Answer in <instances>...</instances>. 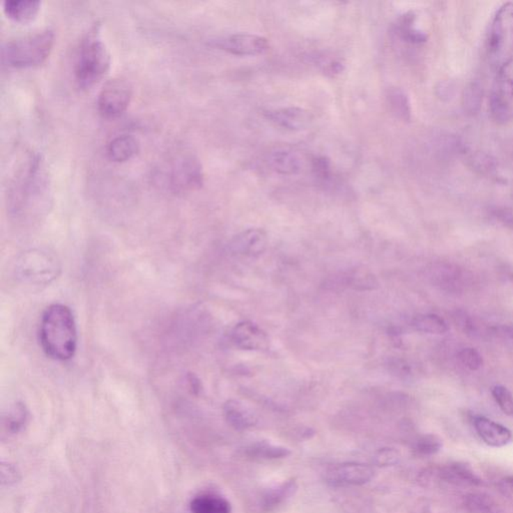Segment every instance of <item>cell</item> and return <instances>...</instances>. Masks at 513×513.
Returning a JSON list of instances; mask_svg holds the SVG:
<instances>
[{
	"mask_svg": "<svg viewBox=\"0 0 513 513\" xmlns=\"http://www.w3.org/2000/svg\"><path fill=\"white\" fill-rule=\"evenodd\" d=\"M503 332H505V334L510 337V338H512L513 340V325H510V326H505L503 328Z\"/></svg>",
	"mask_w": 513,
	"mask_h": 513,
	"instance_id": "74e56055",
	"label": "cell"
},
{
	"mask_svg": "<svg viewBox=\"0 0 513 513\" xmlns=\"http://www.w3.org/2000/svg\"><path fill=\"white\" fill-rule=\"evenodd\" d=\"M400 460V454L393 448H383L377 451L374 457L375 464L378 466H393Z\"/></svg>",
	"mask_w": 513,
	"mask_h": 513,
	"instance_id": "836d02e7",
	"label": "cell"
},
{
	"mask_svg": "<svg viewBox=\"0 0 513 513\" xmlns=\"http://www.w3.org/2000/svg\"><path fill=\"white\" fill-rule=\"evenodd\" d=\"M412 327L421 333L442 335L448 331V325L436 314H422L412 320Z\"/></svg>",
	"mask_w": 513,
	"mask_h": 513,
	"instance_id": "484cf974",
	"label": "cell"
},
{
	"mask_svg": "<svg viewBox=\"0 0 513 513\" xmlns=\"http://www.w3.org/2000/svg\"><path fill=\"white\" fill-rule=\"evenodd\" d=\"M204 169L200 160L191 153H178L171 158L162 171V185L175 194H187L201 189Z\"/></svg>",
	"mask_w": 513,
	"mask_h": 513,
	"instance_id": "8992f818",
	"label": "cell"
},
{
	"mask_svg": "<svg viewBox=\"0 0 513 513\" xmlns=\"http://www.w3.org/2000/svg\"><path fill=\"white\" fill-rule=\"evenodd\" d=\"M132 98V86L127 79L114 77L107 80L98 93V112L105 118H116L127 111Z\"/></svg>",
	"mask_w": 513,
	"mask_h": 513,
	"instance_id": "9c48e42d",
	"label": "cell"
},
{
	"mask_svg": "<svg viewBox=\"0 0 513 513\" xmlns=\"http://www.w3.org/2000/svg\"><path fill=\"white\" fill-rule=\"evenodd\" d=\"M442 480L448 481L451 483H458V484H481L480 478L473 473V469L469 465L461 464V462H455L444 467L441 473Z\"/></svg>",
	"mask_w": 513,
	"mask_h": 513,
	"instance_id": "7402d4cb",
	"label": "cell"
},
{
	"mask_svg": "<svg viewBox=\"0 0 513 513\" xmlns=\"http://www.w3.org/2000/svg\"><path fill=\"white\" fill-rule=\"evenodd\" d=\"M139 151V141L132 135L114 137L107 146V155L112 162H125L135 157Z\"/></svg>",
	"mask_w": 513,
	"mask_h": 513,
	"instance_id": "ac0fdd59",
	"label": "cell"
},
{
	"mask_svg": "<svg viewBox=\"0 0 513 513\" xmlns=\"http://www.w3.org/2000/svg\"><path fill=\"white\" fill-rule=\"evenodd\" d=\"M213 45L224 52L238 56H256L269 50L267 38L251 33H235L217 38Z\"/></svg>",
	"mask_w": 513,
	"mask_h": 513,
	"instance_id": "30bf717a",
	"label": "cell"
},
{
	"mask_svg": "<svg viewBox=\"0 0 513 513\" xmlns=\"http://www.w3.org/2000/svg\"><path fill=\"white\" fill-rule=\"evenodd\" d=\"M458 360L465 368L471 371L480 370L483 365V358L480 352L474 348H464L458 353Z\"/></svg>",
	"mask_w": 513,
	"mask_h": 513,
	"instance_id": "d6a6232c",
	"label": "cell"
},
{
	"mask_svg": "<svg viewBox=\"0 0 513 513\" xmlns=\"http://www.w3.org/2000/svg\"><path fill=\"white\" fill-rule=\"evenodd\" d=\"M267 164L279 175H299L304 169V160L299 153L289 148H276L267 157Z\"/></svg>",
	"mask_w": 513,
	"mask_h": 513,
	"instance_id": "9a60e30c",
	"label": "cell"
},
{
	"mask_svg": "<svg viewBox=\"0 0 513 513\" xmlns=\"http://www.w3.org/2000/svg\"><path fill=\"white\" fill-rule=\"evenodd\" d=\"M485 50L490 66L496 70L513 59V2L503 3L492 17Z\"/></svg>",
	"mask_w": 513,
	"mask_h": 513,
	"instance_id": "5b68a950",
	"label": "cell"
},
{
	"mask_svg": "<svg viewBox=\"0 0 513 513\" xmlns=\"http://www.w3.org/2000/svg\"><path fill=\"white\" fill-rule=\"evenodd\" d=\"M224 415L227 422L233 429L244 431L256 424V416L239 401L230 400L224 406Z\"/></svg>",
	"mask_w": 513,
	"mask_h": 513,
	"instance_id": "ffe728a7",
	"label": "cell"
},
{
	"mask_svg": "<svg viewBox=\"0 0 513 513\" xmlns=\"http://www.w3.org/2000/svg\"><path fill=\"white\" fill-rule=\"evenodd\" d=\"M231 340L233 344L243 350L260 351L267 349L269 338L262 329L254 323L245 321L236 325L231 333Z\"/></svg>",
	"mask_w": 513,
	"mask_h": 513,
	"instance_id": "7c38bea8",
	"label": "cell"
},
{
	"mask_svg": "<svg viewBox=\"0 0 513 513\" xmlns=\"http://www.w3.org/2000/svg\"><path fill=\"white\" fill-rule=\"evenodd\" d=\"M40 342L43 351L57 361H68L77 348V330L72 310L63 304H52L41 316Z\"/></svg>",
	"mask_w": 513,
	"mask_h": 513,
	"instance_id": "7a4b0ae2",
	"label": "cell"
},
{
	"mask_svg": "<svg viewBox=\"0 0 513 513\" xmlns=\"http://www.w3.org/2000/svg\"><path fill=\"white\" fill-rule=\"evenodd\" d=\"M265 118L274 125L288 130H305L310 125L311 114L306 109L298 107H282L264 112Z\"/></svg>",
	"mask_w": 513,
	"mask_h": 513,
	"instance_id": "5bb4252c",
	"label": "cell"
},
{
	"mask_svg": "<svg viewBox=\"0 0 513 513\" xmlns=\"http://www.w3.org/2000/svg\"><path fill=\"white\" fill-rule=\"evenodd\" d=\"M192 513H232V506L224 497L203 493L194 497L190 505Z\"/></svg>",
	"mask_w": 513,
	"mask_h": 513,
	"instance_id": "44dd1931",
	"label": "cell"
},
{
	"mask_svg": "<svg viewBox=\"0 0 513 513\" xmlns=\"http://www.w3.org/2000/svg\"><path fill=\"white\" fill-rule=\"evenodd\" d=\"M29 420V410L22 402H16L9 407L2 416V428L8 434H17L24 429Z\"/></svg>",
	"mask_w": 513,
	"mask_h": 513,
	"instance_id": "cb8c5ba5",
	"label": "cell"
},
{
	"mask_svg": "<svg viewBox=\"0 0 513 513\" xmlns=\"http://www.w3.org/2000/svg\"><path fill=\"white\" fill-rule=\"evenodd\" d=\"M386 98L389 109L395 118L403 121L411 120V105H410L408 95L404 89H389Z\"/></svg>",
	"mask_w": 513,
	"mask_h": 513,
	"instance_id": "603a6c76",
	"label": "cell"
},
{
	"mask_svg": "<svg viewBox=\"0 0 513 513\" xmlns=\"http://www.w3.org/2000/svg\"><path fill=\"white\" fill-rule=\"evenodd\" d=\"M1 469L8 473H1V480L3 484L10 485L18 480V473H16V469L13 465L2 464Z\"/></svg>",
	"mask_w": 513,
	"mask_h": 513,
	"instance_id": "d590c367",
	"label": "cell"
},
{
	"mask_svg": "<svg viewBox=\"0 0 513 513\" xmlns=\"http://www.w3.org/2000/svg\"><path fill=\"white\" fill-rule=\"evenodd\" d=\"M4 13L15 22H31L40 13L41 1L40 0H6L2 2Z\"/></svg>",
	"mask_w": 513,
	"mask_h": 513,
	"instance_id": "d6986e66",
	"label": "cell"
},
{
	"mask_svg": "<svg viewBox=\"0 0 513 513\" xmlns=\"http://www.w3.org/2000/svg\"><path fill=\"white\" fill-rule=\"evenodd\" d=\"M298 489L296 480H289L280 484L270 487L263 492L260 498V507L263 512H270L294 496Z\"/></svg>",
	"mask_w": 513,
	"mask_h": 513,
	"instance_id": "e0dca14e",
	"label": "cell"
},
{
	"mask_svg": "<svg viewBox=\"0 0 513 513\" xmlns=\"http://www.w3.org/2000/svg\"><path fill=\"white\" fill-rule=\"evenodd\" d=\"M442 448V441L441 438L435 436V435L427 434L419 437L413 445V451L418 457H431L436 454Z\"/></svg>",
	"mask_w": 513,
	"mask_h": 513,
	"instance_id": "f546056e",
	"label": "cell"
},
{
	"mask_svg": "<svg viewBox=\"0 0 513 513\" xmlns=\"http://www.w3.org/2000/svg\"><path fill=\"white\" fill-rule=\"evenodd\" d=\"M247 453L253 459L273 460L287 457L291 454V451L283 446L273 445L269 442L260 441L250 445L247 449Z\"/></svg>",
	"mask_w": 513,
	"mask_h": 513,
	"instance_id": "4316f807",
	"label": "cell"
},
{
	"mask_svg": "<svg viewBox=\"0 0 513 513\" xmlns=\"http://www.w3.org/2000/svg\"><path fill=\"white\" fill-rule=\"evenodd\" d=\"M416 16L408 13L398 22V34L403 40L412 45H420L427 40L428 36L422 29L416 26Z\"/></svg>",
	"mask_w": 513,
	"mask_h": 513,
	"instance_id": "d4e9b609",
	"label": "cell"
},
{
	"mask_svg": "<svg viewBox=\"0 0 513 513\" xmlns=\"http://www.w3.org/2000/svg\"><path fill=\"white\" fill-rule=\"evenodd\" d=\"M373 476L374 469L370 465L356 462L335 465L325 473L327 482L334 487L366 484Z\"/></svg>",
	"mask_w": 513,
	"mask_h": 513,
	"instance_id": "8fae6325",
	"label": "cell"
},
{
	"mask_svg": "<svg viewBox=\"0 0 513 513\" xmlns=\"http://www.w3.org/2000/svg\"><path fill=\"white\" fill-rule=\"evenodd\" d=\"M489 109L497 123L513 121V59L497 70L489 96Z\"/></svg>",
	"mask_w": 513,
	"mask_h": 513,
	"instance_id": "ba28073f",
	"label": "cell"
},
{
	"mask_svg": "<svg viewBox=\"0 0 513 513\" xmlns=\"http://www.w3.org/2000/svg\"><path fill=\"white\" fill-rule=\"evenodd\" d=\"M109 48L100 36V25L96 24L84 34L75 56V82L79 88L89 89L104 79L111 68Z\"/></svg>",
	"mask_w": 513,
	"mask_h": 513,
	"instance_id": "3957f363",
	"label": "cell"
},
{
	"mask_svg": "<svg viewBox=\"0 0 513 513\" xmlns=\"http://www.w3.org/2000/svg\"><path fill=\"white\" fill-rule=\"evenodd\" d=\"M49 197V180L45 162L40 155H31L9 190V214L16 221H36L47 213Z\"/></svg>",
	"mask_w": 513,
	"mask_h": 513,
	"instance_id": "6da1fadb",
	"label": "cell"
},
{
	"mask_svg": "<svg viewBox=\"0 0 513 513\" xmlns=\"http://www.w3.org/2000/svg\"><path fill=\"white\" fill-rule=\"evenodd\" d=\"M462 274L457 267L441 265L435 268L433 278L438 285L448 291H458L462 287Z\"/></svg>",
	"mask_w": 513,
	"mask_h": 513,
	"instance_id": "83f0119b",
	"label": "cell"
},
{
	"mask_svg": "<svg viewBox=\"0 0 513 513\" xmlns=\"http://www.w3.org/2000/svg\"><path fill=\"white\" fill-rule=\"evenodd\" d=\"M491 393L501 411L506 415L513 416V395L512 392L503 385H496L492 388Z\"/></svg>",
	"mask_w": 513,
	"mask_h": 513,
	"instance_id": "1f68e13d",
	"label": "cell"
},
{
	"mask_svg": "<svg viewBox=\"0 0 513 513\" xmlns=\"http://www.w3.org/2000/svg\"><path fill=\"white\" fill-rule=\"evenodd\" d=\"M54 31L45 29L11 38L1 45V61L13 68H26L45 63L54 45Z\"/></svg>",
	"mask_w": 513,
	"mask_h": 513,
	"instance_id": "277c9868",
	"label": "cell"
},
{
	"mask_svg": "<svg viewBox=\"0 0 513 513\" xmlns=\"http://www.w3.org/2000/svg\"><path fill=\"white\" fill-rule=\"evenodd\" d=\"M506 481L513 487V477H507L506 478Z\"/></svg>",
	"mask_w": 513,
	"mask_h": 513,
	"instance_id": "ab89813d",
	"label": "cell"
},
{
	"mask_svg": "<svg viewBox=\"0 0 513 513\" xmlns=\"http://www.w3.org/2000/svg\"><path fill=\"white\" fill-rule=\"evenodd\" d=\"M458 326L464 330V333L467 335L473 337L480 336L481 334L491 333V329L485 326L480 320L475 319L473 316H467L466 314L457 315V317Z\"/></svg>",
	"mask_w": 513,
	"mask_h": 513,
	"instance_id": "4dcf8cb0",
	"label": "cell"
},
{
	"mask_svg": "<svg viewBox=\"0 0 513 513\" xmlns=\"http://www.w3.org/2000/svg\"><path fill=\"white\" fill-rule=\"evenodd\" d=\"M268 247L267 233L261 229H248L236 236L230 243V249L236 255L259 256Z\"/></svg>",
	"mask_w": 513,
	"mask_h": 513,
	"instance_id": "4fadbf2b",
	"label": "cell"
},
{
	"mask_svg": "<svg viewBox=\"0 0 513 513\" xmlns=\"http://www.w3.org/2000/svg\"><path fill=\"white\" fill-rule=\"evenodd\" d=\"M312 169L316 178L321 181L329 180L331 176V162L326 157H316L312 162Z\"/></svg>",
	"mask_w": 513,
	"mask_h": 513,
	"instance_id": "e575fe53",
	"label": "cell"
},
{
	"mask_svg": "<svg viewBox=\"0 0 513 513\" xmlns=\"http://www.w3.org/2000/svg\"><path fill=\"white\" fill-rule=\"evenodd\" d=\"M187 383L190 385V388L192 389V392L198 393L200 391L201 384L200 381L194 377V375L190 374L187 377Z\"/></svg>",
	"mask_w": 513,
	"mask_h": 513,
	"instance_id": "8d00e7d4",
	"label": "cell"
},
{
	"mask_svg": "<svg viewBox=\"0 0 513 513\" xmlns=\"http://www.w3.org/2000/svg\"><path fill=\"white\" fill-rule=\"evenodd\" d=\"M506 276L510 279V281L513 284V271H508L506 273Z\"/></svg>",
	"mask_w": 513,
	"mask_h": 513,
	"instance_id": "f35d334b",
	"label": "cell"
},
{
	"mask_svg": "<svg viewBox=\"0 0 513 513\" xmlns=\"http://www.w3.org/2000/svg\"><path fill=\"white\" fill-rule=\"evenodd\" d=\"M464 501L467 510L473 513H503L500 505L487 494L470 493Z\"/></svg>",
	"mask_w": 513,
	"mask_h": 513,
	"instance_id": "f1b7e54d",
	"label": "cell"
},
{
	"mask_svg": "<svg viewBox=\"0 0 513 513\" xmlns=\"http://www.w3.org/2000/svg\"><path fill=\"white\" fill-rule=\"evenodd\" d=\"M61 263L52 252L43 249L25 251L16 260L15 275L29 286H47L61 274Z\"/></svg>",
	"mask_w": 513,
	"mask_h": 513,
	"instance_id": "52a82bcc",
	"label": "cell"
},
{
	"mask_svg": "<svg viewBox=\"0 0 513 513\" xmlns=\"http://www.w3.org/2000/svg\"><path fill=\"white\" fill-rule=\"evenodd\" d=\"M473 424L480 438L492 447H503L512 441V434L508 428L487 417L476 416Z\"/></svg>",
	"mask_w": 513,
	"mask_h": 513,
	"instance_id": "2e32d148",
	"label": "cell"
}]
</instances>
